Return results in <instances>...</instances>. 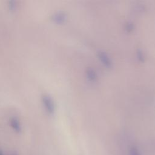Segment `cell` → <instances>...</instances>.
I'll return each instance as SVG.
<instances>
[{"label":"cell","instance_id":"1","mask_svg":"<svg viewBox=\"0 0 155 155\" xmlns=\"http://www.w3.org/2000/svg\"><path fill=\"white\" fill-rule=\"evenodd\" d=\"M42 101L46 111L50 114L54 113L55 105L53 99L48 95H44L42 97Z\"/></svg>","mask_w":155,"mask_h":155},{"label":"cell","instance_id":"2","mask_svg":"<svg viewBox=\"0 0 155 155\" xmlns=\"http://www.w3.org/2000/svg\"><path fill=\"white\" fill-rule=\"evenodd\" d=\"M97 56L99 59L101 60V61L102 62L104 65H105L106 67H110L112 65L111 60L110 58V56L104 51H98L97 53Z\"/></svg>","mask_w":155,"mask_h":155},{"label":"cell","instance_id":"7","mask_svg":"<svg viewBox=\"0 0 155 155\" xmlns=\"http://www.w3.org/2000/svg\"><path fill=\"white\" fill-rule=\"evenodd\" d=\"M136 54H137V57L139 59V60H140V61H143L144 60V58H145L144 54L140 49L137 50Z\"/></svg>","mask_w":155,"mask_h":155},{"label":"cell","instance_id":"3","mask_svg":"<svg viewBox=\"0 0 155 155\" xmlns=\"http://www.w3.org/2000/svg\"><path fill=\"white\" fill-rule=\"evenodd\" d=\"M52 20L56 24H62L67 19V15L63 12H58L53 15Z\"/></svg>","mask_w":155,"mask_h":155},{"label":"cell","instance_id":"10","mask_svg":"<svg viewBox=\"0 0 155 155\" xmlns=\"http://www.w3.org/2000/svg\"><path fill=\"white\" fill-rule=\"evenodd\" d=\"M0 155H4V153L1 150H0Z\"/></svg>","mask_w":155,"mask_h":155},{"label":"cell","instance_id":"8","mask_svg":"<svg viewBox=\"0 0 155 155\" xmlns=\"http://www.w3.org/2000/svg\"><path fill=\"white\" fill-rule=\"evenodd\" d=\"M125 28L127 31H131L133 28H134V24L133 22H128L127 24H126V25H125Z\"/></svg>","mask_w":155,"mask_h":155},{"label":"cell","instance_id":"5","mask_svg":"<svg viewBox=\"0 0 155 155\" xmlns=\"http://www.w3.org/2000/svg\"><path fill=\"white\" fill-rule=\"evenodd\" d=\"M86 74H87V78L91 81H94L97 78V74L95 70L91 67H89L87 68L86 71Z\"/></svg>","mask_w":155,"mask_h":155},{"label":"cell","instance_id":"11","mask_svg":"<svg viewBox=\"0 0 155 155\" xmlns=\"http://www.w3.org/2000/svg\"><path fill=\"white\" fill-rule=\"evenodd\" d=\"M11 155H18L17 153H12Z\"/></svg>","mask_w":155,"mask_h":155},{"label":"cell","instance_id":"9","mask_svg":"<svg viewBox=\"0 0 155 155\" xmlns=\"http://www.w3.org/2000/svg\"><path fill=\"white\" fill-rule=\"evenodd\" d=\"M9 8L11 10H14L16 8V4L15 2L14 1H11L9 2Z\"/></svg>","mask_w":155,"mask_h":155},{"label":"cell","instance_id":"6","mask_svg":"<svg viewBox=\"0 0 155 155\" xmlns=\"http://www.w3.org/2000/svg\"><path fill=\"white\" fill-rule=\"evenodd\" d=\"M128 155H141L139 150L136 147H132L128 153Z\"/></svg>","mask_w":155,"mask_h":155},{"label":"cell","instance_id":"4","mask_svg":"<svg viewBox=\"0 0 155 155\" xmlns=\"http://www.w3.org/2000/svg\"><path fill=\"white\" fill-rule=\"evenodd\" d=\"M10 125L12 128L17 133H19L21 130V126L19 120L16 117H13L10 120Z\"/></svg>","mask_w":155,"mask_h":155}]
</instances>
